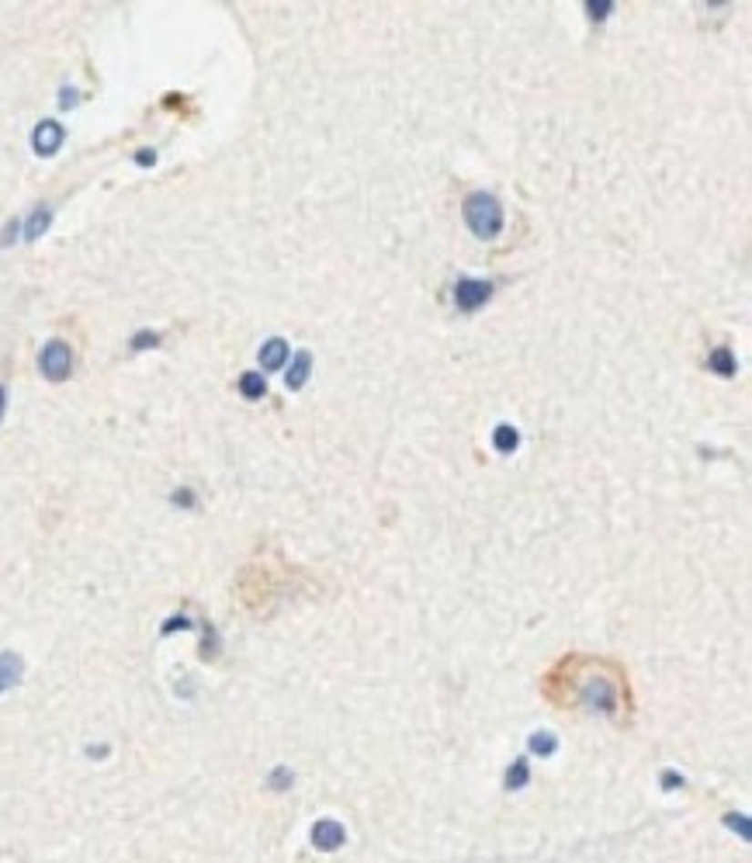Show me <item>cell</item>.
<instances>
[{"instance_id": "obj_1", "label": "cell", "mask_w": 752, "mask_h": 863, "mask_svg": "<svg viewBox=\"0 0 752 863\" xmlns=\"http://www.w3.org/2000/svg\"><path fill=\"white\" fill-rule=\"evenodd\" d=\"M576 704L590 711H600V714H617V704H621V680L607 670V666H590L586 673L576 680Z\"/></svg>"}, {"instance_id": "obj_2", "label": "cell", "mask_w": 752, "mask_h": 863, "mask_svg": "<svg viewBox=\"0 0 752 863\" xmlns=\"http://www.w3.org/2000/svg\"><path fill=\"white\" fill-rule=\"evenodd\" d=\"M461 212H465V223H469V229H472L479 240H492V236L503 233V219H507V215H503V205H500L492 194H486V191L469 194Z\"/></svg>"}, {"instance_id": "obj_3", "label": "cell", "mask_w": 752, "mask_h": 863, "mask_svg": "<svg viewBox=\"0 0 752 863\" xmlns=\"http://www.w3.org/2000/svg\"><path fill=\"white\" fill-rule=\"evenodd\" d=\"M38 368H42V375L49 381H63L70 379L73 371V350L63 340H49V344L42 347V354H38Z\"/></svg>"}, {"instance_id": "obj_4", "label": "cell", "mask_w": 752, "mask_h": 863, "mask_svg": "<svg viewBox=\"0 0 752 863\" xmlns=\"http://www.w3.org/2000/svg\"><path fill=\"white\" fill-rule=\"evenodd\" d=\"M492 298V285L489 281H475V277H461L455 285V306L461 312H475L482 309Z\"/></svg>"}, {"instance_id": "obj_5", "label": "cell", "mask_w": 752, "mask_h": 863, "mask_svg": "<svg viewBox=\"0 0 752 863\" xmlns=\"http://www.w3.org/2000/svg\"><path fill=\"white\" fill-rule=\"evenodd\" d=\"M63 139H67V132H63L59 121H38L36 132H32V150L38 156H53L63 146Z\"/></svg>"}, {"instance_id": "obj_6", "label": "cell", "mask_w": 752, "mask_h": 863, "mask_svg": "<svg viewBox=\"0 0 752 863\" xmlns=\"http://www.w3.org/2000/svg\"><path fill=\"white\" fill-rule=\"evenodd\" d=\"M344 839H347V832H344V826L340 822H333V818H323V822H315L313 829V843L319 849H340L344 847Z\"/></svg>"}, {"instance_id": "obj_7", "label": "cell", "mask_w": 752, "mask_h": 863, "mask_svg": "<svg viewBox=\"0 0 752 863\" xmlns=\"http://www.w3.org/2000/svg\"><path fill=\"white\" fill-rule=\"evenodd\" d=\"M284 361H288V344H284L281 337H271V340L261 347V368L263 371H278Z\"/></svg>"}, {"instance_id": "obj_8", "label": "cell", "mask_w": 752, "mask_h": 863, "mask_svg": "<svg viewBox=\"0 0 752 863\" xmlns=\"http://www.w3.org/2000/svg\"><path fill=\"white\" fill-rule=\"evenodd\" d=\"M309 371H313V354H309V350H298L295 358H292V368H288V379H284V385L295 392V389H302V385H305Z\"/></svg>"}, {"instance_id": "obj_9", "label": "cell", "mask_w": 752, "mask_h": 863, "mask_svg": "<svg viewBox=\"0 0 752 863\" xmlns=\"http://www.w3.org/2000/svg\"><path fill=\"white\" fill-rule=\"evenodd\" d=\"M21 670H25V666H21V656H15V652H4V656H0V693L11 691V687L18 683Z\"/></svg>"}, {"instance_id": "obj_10", "label": "cell", "mask_w": 752, "mask_h": 863, "mask_svg": "<svg viewBox=\"0 0 752 863\" xmlns=\"http://www.w3.org/2000/svg\"><path fill=\"white\" fill-rule=\"evenodd\" d=\"M49 223H53V208L38 205L36 212L28 215V223H25V240H38V236L49 229Z\"/></svg>"}, {"instance_id": "obj_11", "label": "cell", "mask_w": 752, "mask_h": 863, "mask_svg": "<svg viewBox=\"0 0 752 863\" xmlns=\"http://www.w3.org/2000/svg\"><path fill=\"white\" fill-rule=\"evenodd\" d=\"M707 368H711L715 375H721V379H732V375H735V354L728 350V347H717V350H711V358H707Z\"/></svg>"}, {"instance_id": "obj_12", "label": "cell", "mask_w": 752, "mask_h": 863, "mask_svg": "<svg viewBox=\"0 0 752 863\" xmlns=\"http://www.w3.org/2000/svg\"><path fill=\"white\" fill-rule=\"evenodd\" d=\"M492 444H496V451H500V454H510V451H517V444H520V433H517V427L500 423V427H496V433H492Z\"/></svg>"}, {"instance_id": "obj_13", "label": "cell", "mask_w": 752, "mask_h": 863, "mask_svg": "<svg viewBox=\"0 0 752 863\" xmlns=\"http://www.w3.org/2000/svg\"><path fill=\"white\" fill-rule=\"evenodd\" d=\"M240 392H243V399H263L267 379L257 375V371H246V375H240Z\"/></svg>"}, {"instance_id": "obj_14", "label": "cell", "mask_w": 752, "mask_h": 863, "mask_svg": "<svg viewBox=\"0 0 752 863\" xmlns=\"http://www.w3.org/2000/svg\"><path fill=\"white\" fill-rule=\"evenodd\" d=\"M531 749L534 753H555V735H548V732H538V735H531Z\"/></svg>"}, {"instance_id": "obj_15", "label": "cell", "mask_w": 752, "mask_h": 863, "mask_svg": "<svg viewBox=\"0 0 752 863\" xmlns=\"http://www.w3.org/2000/svg\"><path fill=\"white\" fill-rule=\"evenodd\" d=\"M157 344H160V333H153V329H142V333L132 337V350H146V347H157Z\"/></svg>"}, {"instance_id": "obj_16", "label": "cell", "mask_w": 752, "mask_h": 863, "mask_svg": "<svg viewBox=\"0 0 752 863\" xmlns=\"http://www.w3.org/2000/svg\"><path fill=\"white\" fill-rule=\"evenodd\" d=\"M524 784H527V763L520 760V763H513V766H510L507 787H524Z\"/></svg>"}, {"instance_id": "obj_17", "label": "cell", "mask_w": 752, "mask_h": 863, "mask_svg": "<svg viewBox=\"0 0 752 863\" xmlns=\"http://www.w3.org/2000/svg\"><path fill=\"white\" fill-rule=\"evenodd\" d=\"M292 780H295L292 770H288V766H278V770L271 774V787H274V791H284V787H292Z\"/></svg>"}, {"instance_id": "obj_18", "label": "cell", "mask_w": 752, "mask_h": 863, "mask_svg": "<svg viewBox=\"0 0 752 863\" xmlns=\"http://www.w3.org/2000/svg\"><path fill=\"white\" fill-rule=\"evenodd\" d=\"M174 503H177V506H194V493H191V489H177Z\"/></svg>"}, {"instance_id": "obj_19", "label": "cell", "mask_w": 752, "mask_h": 863, "mask_svg": "<svg viewBox=\"0 0 752 863\" xmlns=\"http://www.w3.org/2000/svg\"><path fill=\"white\" fill-rule=\"evenodd\" d=\"M188 618H174V621H167L163 624V635H170V631H180V628H188Z\"/></svg>"}, {"instance_id": "obj_20", "label": "cell", "mask_w": 752, "mask_h": 863, "mask_svg": "<svg viewBox=\"0 0 752 863\" xmlns=\"http://www.w3.org/2000/svg\"><path fill=\"white\" fill-rule=\"evenodd\" d=\"M586 11H590L593 17H596V15H611L613 4H586Z\"/></svg>"}, {"instance_id": "obj_21", "label": "cell", "mask_w": 752, "mask_h": 863, "mask_svg": "<svg viewBox=\"0 0 752 863\" xmlns=\"http://www.w3.org/2000/svg\"><path fill=\"white\" fill-rule=\"evenodd\" d=\"M136 163H139V167H149V163H157V153H153V150H142V153L136 156Z\"/></svg>"}, {"instance_id": "obj_22", "label": "cell", "mask_w": 752, "mask_h": 863, "mask_svg": "<svg viewBox=\"0 0 752 863\" xmlns=\"http://www.w3.org/2000/svg\"><path fill=\"white\" fill-rule=\"evenodd\" d=\"M73 104H77V90L67 87V90H63V108H73Z\"/></svg>"}, {"instance_id": "obj_23", "label": "cell", "mask_w": 752, "mask_h": 863, "mask_svg": "<svg viewBox=\"0 0 752 863\" xmlns=\"http://www.w3.org/2000/svg\"><path fill=\"white\" fill-rule=\"evenodd\" d=\"M4 413H7V389L0 385V420H4Z\"/></svg>"}]
</instances>
